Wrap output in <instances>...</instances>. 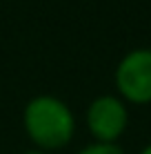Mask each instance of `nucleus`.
Segmentation results:
<instances>
[{
  "instance_id": "obj_4",
  "label": "nucleus",
  "mask_w": 151,
  "mask_h": 154,
  "mask_svg": "<svg viewBox=\"0 0 151 154\" xmlns=\"http://www.w3.org/2000/svg\"><path fill=\"white\" fill-rule=\"evenodd\" d=\"M76 154H127L118 143H89V145L80 147Z\"/></svg>"
},
{
  "instance_id": "obj_5",
  "label": "nucleus",
  "mask_w": 151,
  "mask_h": 154,
  "mask_svg": "<svg viewBox=\"0 0 151 154\" xmlns=\"http://www.w3.org/2000/svg\"><path fill=\"white\" fill-rule=\"evenodd\" d=\"M138 154H151V143H147V145L142 147V150H140Z\"/></svg>"
},
{
  "instance_id": "obj_2",
  "label": "nucleus",
  "mask_w": 151,
  "mask_h": 154,
  "mask_svg": "<svg viewBox=\"0 0 151 154\" xmlns=\"http://www.w3.org/2000/svg\"><path fill=\"white\" fill-rule=\"evenodd\" d=\"M116 94L127 105L151 103V47H136L118 60L113 69Z\"/></svg>"
},
{
  "instance_id": "obj_1",
  "label": "nucleus",
  "mask_w": 151,
  "mask_h": 154,
  "mask_svg": "<svg viewBox=\"0 0 151 154\" xmlns=\"http://www.w3.org/2000/svg\"><path fill=\"white\" fill-rule=\"evenodd\" d=\"M76 114L56 94H38L22 107V130L36 150L56 152L67 147L76 136Z\"/></svg>"
},
{
  "instance_id": "obj_3",
  "label": "nucleus",
  "mask_w": 151,
  "mask_h": 154,
  "mask_svg": "<svg viewBox=\"0 0 151 154\" xmlns=\"http://www.w3.org/2000/svg\"><path fill=\"white\" fill-rule=\"evenodd\" d=\"M85 123L96 143H118L129 127V105L118 94H100L87 105Z\"/></svg>"
},
{
  "instance_id": "obj_6",
  "label": "nucleus",
  "mask_w": 151,
  "mask_h": 154,
  "mask_svg": "<svg viewBox=\"0 0 151 154\" xmlns=\"http://www.w3.org/2000/svg\"><path fill=\"white\" fill-rule=\"evenodd\" d=\"M22 154H47V152H42V150H36V147H31V150L22 152Z\"/></svg>"
}]
</instances>
